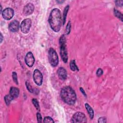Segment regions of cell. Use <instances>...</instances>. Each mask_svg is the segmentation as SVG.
Here are the masks:
<instances>
[{"mask_svg":"<svg viewBox=\"0 0 123 123\" xmlns=\"http://www.w3.org/2000/svg\"><path fill=\"white\" fill-rule=\"evenodd\" d=\"M49 22L51 28L55 32H58L62 27V16L60 10L58 8L52 9L50 13Z\"/></svg>","mask_w":123,"mask_h":123,"instance_id":"cell-1","label":"cell"},{"mask_svg":"<svg viewBox=\"0 0 123 123\" xmlns=\"http://www.w3.org/2000/svg\"><path fill=\"white\" fill-rule=\"evenodd\" d=\"M60 95L62 99L65 103L70 105H73L75 104L77 95L75 91L71 87L65 86L63 87Z\"/></svg>","mask_w":123,"mask_h":123,"instance_id":"cell-2","label":"cell"},{"mask_svg":"<svg viewBox=\"0 0 123 123\" xmlns=\"http://www.w3.org/2000/svg\"><path fill=\"white\" fill-rule=\"evenodd\" d=\"M60 55L61 58L64 63H66L68 61L67 50L66 45V38L64 35H63L59 40Z\"/></svg>","mask_w":123,"mask_h":123,"instance_id":"cell-3","label":"cell"},{"mask_svg":"<svg viewBox=\"0 0 123 123\" xmlns=\"http://www.w3.org/2000/svg\"><path fill=\"white\" fill-rule=\"evenodd\" d=\"M48 58L49 63L52 66H57L59 63L58 56L57 52L53 48H50L49 50Z\"/></svg>","mask_w":123,"mask_h":123,"instance_id":"cell-4","label":"cell"},{"mask_svg":"<svg viewBox=\"0 0 123 123\" xmlns=\"http://www.w3.org/2000/svg\"><path fill=\"white\" fill-rule=\"evenodd\" d=\"M72 122L76 123H87V117L83 113L77 112L73 116Z\"/></svg>","mask_w":123,"mask_h":123,"instance_id":"cell-5","label":"cell"},{"mask_svg":"<svg viewBox=\"0 0 123 123\" xmlns=\"http://www.w3.org/2000/svg\"><path fill=\"white\" fill-rule=\"evenodd\" d=\"M32 25L31 20L29 18H27L24 20L20 26L21 32L24 34H27L29 32Z\"/></svg>","mask_w":123,"mask_h":123,"instance_id":"cell-6","label":"cell"},{"mask_svg":"<svg viewBox=\"0 0 123 123\" xmlns=\"http://www.w3.org/2000/svg\"><path fill=\"white\" fill-rule=\"evenodd\" d=\"M33 79L35 83L38 86H41L43 82V76L39 70L36 69L33 73Z\"/></svg>","mask_w":123,"mask_h":123,"instance_id":"cell-7","label":"cell"},{"mask_svg":"<svg viewBox=\"0 0 123 123\" xmlns=\"http://www.w3.org/2000/svg\"><path fill=\"white\" fill-rule=\"evenodd\" d=\"M14 14V11L11 8H7L5 9L2 13L3 18L7 20H10L13 18Z\"/></svg>","mask_w":123,"mask_h":123,"instance_id":"cell-8","label":"cell"},{"mask_svg":"<svg viewBox=\"0 0 123 123\" xmlns=\"http://www.w3.org/2000/svg\"><path fill=\"white\" fill-rule=\"evenodd\" d=\"M25 63L29 67H31L34 64L35 58L32 52L29 51L25 57Z\"/></svg>","mask_w":123,"mask_h":123,"instance_id":"cell-9","label":"cell"},{"mask_svg":"<svg viewBox=\"0 0 123 123\" xmlns=\"http://www.w3.org/2000/svg\"><path fill=\"white\" fill-rule=\"evenodd\" d=\"M19 22L16 20L12 21L9 25V29L12 32H16L18 31L20 28Z\"/></svg>","mask_w":123,"mask_h":123,"instance_id":"cell-10","label":"cell"},{"mask_svg":"<svg viewBox=\"0 0 123 123\" xmlns=\"http://www.w3.org/2000/svg\"><path fill=\"white\" fill-rule=\"evenodd\" d=\"M34 10V6L32 3H28L24 8L23 13L25 16L32 14Z\"/></svg>","mask_w":123,"mask_h":123,"instance_id":"cell-11","label":"cell"},{"mask_svg":"<svg viewBox=\"0 0 123 123\" xmlns=\"http://www.w3.org/2000/svg\"><path fill=\"white\" fill-rule=\"evenodd\" d=\"M57 74L59 77L63 80H64L67 78V72L64 67H60L57 70Z\"/></svg>","mask_w":123,"mask_h":123,"instance_id":"cell-12","label":"cell"},{"mask_svg":"<svg viewBox=\"0 0 123 123\" xmlns=\"http://www.w3.org/2000/svg\"><path fill=\"white\" fill-rule=\"evenodd\" d=\"M19 90L15 87H12L10 90L9 94L13 97L14 99L17 98L19 95Z\"/></svg>","mask_w":123,"mask_h":123,"instance_id":"cell-13","label":"cell"},{"mask_svg":"<svg viewBox=\"0 0 123 123\" xmlns=\"http://www.w3.org/2000/svg\"><path fill=\"white\" fill-rule=\"evenodd\" d=\"M85 105L86 109L87 111V113H88V114H89L90 118L91 120H92L94 118V111H93V109L92 108V107L90 106V105L88 103H85Z\"/></svg>","mask_w":123,"mask_h":123,"instance_id":"cell-14","label":"cell"},{"mask_svg":"<svg viewBox=\"0 0 123 123\" xmlns=\"http://www.w3.org/2000/svg\"><path fill=\"white\" fill-rule=\"evenodd\" d=\"M70 69L72 71H79V68L76 64L75 60H72L70 63Z\"/></svg>","mask_w":123,"mask_h":123,"instance_id":"cell-15","label":"cell"},{"mask_svg":"<svg viewBox=\"0 0 123 123\" xmlns=\"http://www.w3.org/2000/svg\"><path fill=\"white\" fill-rule=\"evenodd\" d=\"M69 9V6L67 5L64 9V13H63V25H64L65 24V21H66V18L67 16V14L68 13V12Z\"/></svg>","mask_w":123,"mask_h":123,"instance_id":"cell-16","label":"cell"},{"mask_svg":"<svg viewBox=\"0 0 123 123\" xmlns=\"http://www.w3.org/2000/svg\"><path fill=\"white\" fill-rule=\"evenodd\" d=\"M32 102L34 106H35V107L36 108V109H37V110L38 112H40V105H39V102L38 100H37V99H33L32 100Z\"/></svg>","mask_w":123,"mask_h":123,"instance_id":"cell-17","label":"cell"},{"mask_svg":"<svg viewBox=\"0 0 123 123\" xmlns=\"http://www.w3.org/2000/svg\"><path fill=\"white\" fill-rule=\"evenodd\" d=\"M14 100V99L13 98V97L10 95H7L5 97V102L6 104L7 105V106H9V105L10 104L11 102Z\"/></svg>","mask_w":123,"mask_h":123,"instance_id":"cell-18","label":"cell"},{"mask_svg":"<svg viewBox=\"0 0 123 123\" xmlns=\"http://www.w3.org/2000/svg\"><path fill=\"white\" fill-rule=\"evenodd\" d=\"M114 13L116 17H117L118 18L120 19L121 21H123V14L119 11L114 9Z\"/></svg>","mask_w":123,"mask_h":123,"instance_id":"cell-19","label":"cell"},{"mask_svg":"<svg viewBox=\"0 0 123 123\" xmlns=\"http://www.w3.org/2000/svg\"><path fill=\"white\" fill-rule=\"evenodd\" d=\"M71 22L69 21L67 23L65 29V33L66 35H68L70 34V31H71Z\"/></svg>","mask_w":123,"mask_h":123,"instance_id":"cell-20","label":"cell"},{"mask_svg":"<svg viewBox=\"0 0 123 123\" xmlns=\"http://www.w3.org/2000/svg\"><path fill=\"white\" fill-rule=\"evenodd\" d=\"M43 122L44 123H54L55 121L51 117L47 116L44 118Z\"/></svg>","mask_w":123,"mask_h":123,"instance_id":"cell-21","label":"cell"},{"mask_svg":"<svg viewBox=\"0 0 123 123\" xmlns=\"http://www.w3.org/2000/svg\"><path fill=\"white\" fill-rule=\"evenodd\" d=\"M12 77L14 81V82L16 84L18 85V79H17V75L16 72H13L12 73Z\"/></svg>","mask_w":123,"mask_h":123,"instance_id":"cell-22","label":"cell"},{"mask_svg":"<svg viewBox=\"0 0 123 123\" xmlns=\"http://www.w3.org/2000/svg\"><path fill=\"white\" fill-rule=\"evenodd\" d=\"M26 87H27V90L30 93H33L34 92V90L33 89V87H32V86L29 84V83L28 82H26Z\"/></svg>","mask_w":123,"mask_h":123,"instance_id":"cell-23","label":"cell"},{"mask_svg":"<svg viewBox=\"0 0 123 123\" xmlns=\"http://www.w3.org/2000/svg\"><path fill=\"white\" fill-rule=\"evenodd\" d=\"M98 122L99 123H105L107 122L106 119V118L104 117H100V118H99Z\"/></svg>","mask_w":123,"mask_h":123,"instance_id":"cell-24","label":"cell"},{"mask_svg":"<svg viewBox=\"0 0 123 123\" xmlns=\"http://www.w3.org/2000/svg\"><path fill=\"white\" fill-rule=\"evenodd\" d=\"M37 120H38V123H42V118L41 114L40 113H38L37 114Z\"/></svg>","mask_w":123,"mask_h":123,"instance_id":"cell-25","label":"cell"},{"mask_svg":"<svg viewBox=\"0 0 123 123\" xmlns=\"http://www.w3.org/2000/svg\"><path fill=\"white\" fill-rule=\"evenodd\" d=\"M96 74L98 77H100L103 74V70L101 68H99L96 72Z\"/></svg>","mask_w":123,"mask_h":123,"instance_id":"cell-26","label":"cell"},{"mask_svg":"<svg viewBox=\"0 0 123 123\" xmlns=\"http://www.w3.org/2000/svg\"><path fill=\"white\" fill-rule=\"evenodd\" d=\"M115 3L117 6L121 7L123 5V1H116L115 2Z\"/></svg>","mask_w":123,"mask_h":123,"instance_id":"cell-27","label":"cell"},{"mask_svg":"<svg viewBox=\"0 0 123 123\" xmlns=\"http://www.w3.org/2000/svg\"><path fill=\"white\" fill-rule=\"evenodd\" d=\"M79 90H80V91H81V92L84 95V96H85L86 97H87V95H86V92H85V91L84 90V89L82 88V87H80V88H79Z\"/></svg>","mask_w":123,"mask_h":123,"instance_id":"cell-28","label":"cell"},{"mask_svg":"<svg viewBox=\"0 0 123 123\" xmlns=\"http://www.w3.org/2000/svg\"><path fill=\"white\" fill-rule=\"evenodd\" d=\"M3 35H2V34L1 33V43H2V41H3Z\"/></svg>","mask_w":123,"mask_h":123,"instance_id":"cell-29","label":"cell"},{"mask_svg":"<svg viewBox=\"0 0 123 123\" xmlns=\"http://www.w3.org/2000/svg\"><path fill=\"white\" fill-rule=\"evenodd\" d=\"M64 1H57V2L58 3H59V4H62L63 3H64Z\"/></svg>","mask_w":123,"mask_h":123,"instance_id":"cell-30","label":"cell"}]
</instances>
